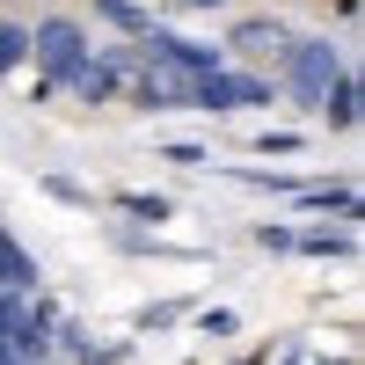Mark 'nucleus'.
<instances>
[{
    "instance_id": "5",
    "label": "nucleus",
    "mask_w": 365,
    "mask_h": 365,
    "mask_svg": "<svg viewBox=\"0 0 365 365\" xmlns=\"http://www.w3.org/2000/svg\"><path fill=\"white\" fill-rule=\"evenodd\" d=\"M322 117L329 125H358V73H336V88L322 96Z\"/></svg>"
},
{
    "instance_id": "13",
    "label": "nucleus",
    "mask_w": 365,
    "mask_h": 365,
    "mask_svg": "<svg viewBox=\"0 0 365 365\" xmlns=\"http://www.w3.org/2000/svg\"><path fill=\"white\" fill-rule=\"evenodd\" d=\"M241 365H263V358H241Z\"/></svg>"
},
{
    "instance_id": "9",
    "label": "nucleus",
    "mask_w": 365,
    "mask_h": 365,
    "mask_svg": "<svg viewBox=\"0 0 365 365\" xmlns=\"http://www.w3.org/2000/svg\"><path fill=\"white\" fill-rule=\"evenodd\" d=\"M117 205H125L132 220H168V197H146V190H125Z\"/></svg>"
},
{
    "instance_id": "2",
    "label": "nucleus",
    "mask_w": 365,
    "mask_h": 365,
    "mask_svg": "<svg viewBox=\"0 0 365 365\" xmlns=\"http://www.w3.org/2000/svg\"><path fill=\"white\" fill-rule=\"evenodd\" d=\"M336 73H344V58H336V44H322V37H307V44L285 51V81H292V96L307 110H322V96L336 88Z\"/></svg>"
},
{
    "instance_id": "3",
    "label": "nucleus",
    "mask_w": 365,
    "mask_h": 365,
    "mask_svg": "<svg viewBox=\"0 0 365 365\" xmlns=\"http://www.w3.org/2000/svg\"><path fill=\"white\" fill-rule=\"evenodd\" d=\"M249 103H270V81H256V73H205L190 88V110H249Z\"/></svg>"
},
{
    "instance_id": "6",
    "label": "nucleus",
    "mask_w": 365,
    "mask_h": 365,
    "mask_svg": "<svg viewBox=\"0 0 365 365\" xmlns=\"http://www.w3.org/2000/svg\"><path fill=\"white\" fill-rule=\"evenodd\" d=\"M96 15L117 22V29H132V37H146V29H154V15H146L139 0H96Z\"/></svg>"
},
{
    "instance_id": "8",
    "label": "nucleus",
    "mask_w": 365,
    "mask_h": 365,
    "mask_svg": "<svg viewBox=\"0 0 365 365\" xmlns=\"http://www.w3.org/2000/svg\"><path fill=\"white\" fill-rule=\"evenodd\" d=\"M292 249H307V256H351V234L314 227V234H292Z\"/></svg>"
},
{
    "instance_id": "11",
    "label": "nucleus",
    "mask_w": 365,
    "mask_h": 365,
    "mask_svg": "<svg viewBox=\"0 0 365 365\" xmlns=\"http://www.w3.org/2000/svg\"><path fill=\"white\" fill-rule=\"evenodd\" d=\"M263 154H299V132H263Z\"/></svg>"
},
{
    "instance_id": "12",
    "label": "nucleus",
    "mask_w": 365,
    "mask_h": 365,
    "mask_svg": "<svg viewBox=\"0 0 365 365\" xmlns=\"http://www.w3.org/2000/svg\"><path fill=\"white\" fill-rule=\"evenodd\" d=\"M190 8H220V0H190Z\"/></svg>"
},
{
    "instance_id": "4",
    "label": "nucleus",
    "mask_w": 365,
    "mask_h": 365,
    "mask_svg": "<svg viewBox=\"0 0 365 365\" xmlns=\"http://www.w3.org/2000/svg\"><path fill=\"white\" fill-rule=\"evenodd\" d=\"M227 51H241V58H285V51H292V37H285L278 22H241L234 37H227Z\"/></svg>"
},
{
    "instance_id": "10",
    "label": "nucleus",
    "mask_w": 365,
    "mask_h": 365,
    "mask_svg": "<svg viewBox=\"0 0 365 365\" xmlns=\"http://www.w3.org/2000/svg\"><path fill=\"white\" fill-rule=\"evenodd\" d=\"M161 161H175V168H205L212 154H205V146H190V139H175V146H161Z\"/></svg>"
},
{
    "instance_id": "1",
    "label": "nucleus",
    "mask_w": 365,
    "mask_h": 365,
    "mask_svg": "<svg viewBox=\"0 0 365 365\" xmlns=\"http://www.w3.org/2000/svg\"><path fill=\"white\" fill-rule=\"evenodd\" d=\"M29 51H37V66H44V88H66L81 66H88V29L81 22H66V15H44L37 29H29Z\"/></svg>"
},
{
    "instance_id": "7",
    "label": "nucleus",
    "mask_w": 365,
    "mask_h": 365,
    "mask_svg": "<svg viewBox=\"0 0 365 365\" xmlns=\"http://www.w3.org/2000/svg\"><path fill=\"white\" fill-rule=\"evenodd\" d=\"M22 58H29V29L22 22H0V73H15Z\"/></svg>"
}]
</instances>
